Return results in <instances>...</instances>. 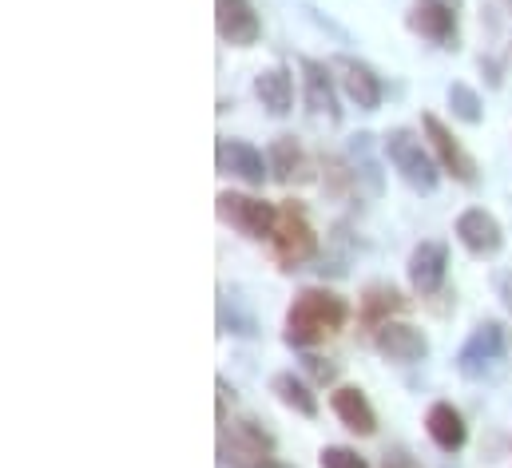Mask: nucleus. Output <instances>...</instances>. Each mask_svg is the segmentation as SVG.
<instances>
[{"mask_svg": "<svg viewBox=\"0 0 512 468\" xmlns=\"http://www.w3.org/2000/svg\"><path fill=\"white\" fill-rule=\"evenodd\" d=\"M425 433H429V441H433L441 453H461V449H465V441H469L465 417H461L449 401L429 405V413H425Z\"/></svg>", "mask_w": 512, "mask_h": 468, "instance_id": "obj_15", "label": "nucleus"}, {"mask_svg": "<svg viewBox=\"0 0 512 468\" xmlns=\"http://www.w3.org/2000/svg\"><path fill=\"white\" fill-rule=\"evenodd\" d=\"M421 127H425V139H429V147L437 151V163H441V171H449L457 183H477V163H473V155L457 143V135L441 123V119L433 116V112H425L421 116Z\"/></svg>", "mask_w": 512, "mask_h": 468, "instance_id": "obj_6", "label": "nucleus"}, {"mask_svg": "<svg viewBox=\"0 0 512 468\" xmlns=\"http://www.w3.org/2000/svg\"><path fill=\"white\" fill-rule=\"evenodd\" d=\"M497 294H501L505 310L512 314V274H509V270H501V274H497Z\"/></svg>", "mask_w": 512, "mask_h": 468, "instance_id": "obj_24", "label": "nucleus"}, {"mask_svg": "<svg viewBox=\"0 0 512 468\" xmlns=\"http://www.w3.org/2000/svg\"><path fill=\"white\" fill-rule=\"evenodd\" d=\"M302 88H306V108L314 116L338 119V100H334V76L322 60H302Z\"/></svg>", "mask_w": 512, "mask_h": 468, "instance_id": "obj_17", "label": "nucleus"}, {"mask_svg": "<svg viewBox=\"0 0 512 468\" xmlns=\"http://www.w3.org/2000/svg\"><path fill=\"white\" fill-rule=\"evenodd\" d=\"M266 163H270V179H278V183H286V187L314 179V163H310V155L302 151V143H298L294 135L274 139L270 151H266Z\"/></svg>", "mask_w": 512, "mask_h": 468, "instance_id": "obj_12", "label": "nucleus"}, {"mask_svg": "<svg viewBox=\"0 0 512 468\" xmlns=\"http://www.w3.org/2000/svg\"><path fill=\"white\" fill-rule=\"evenodd\" d=\"M322 468H370V465H366V457H358L354 449L330 445V449H322Z\"/></svg>", "mask_w": 512, "mask_h": 468, "instance_id": "obj_23", "label": "nucleus"}, {"mask_svg": "<svg viewBox=\"0 0 512 468\" xmlns=\"http://www.w3.org/2000/svg\"><path fill=\"white\" fill-rule=\"evenodd\" d=\"M266 468H286V465H266Z\"/></svg>", "mask_w": 512, "mask_h": 468, "instance_id": "obj_27", "label": "nucleus"}, {"mask_svg": "<svg viewBox=\"0 0 512 468\" xmlns=\"http://www.w3.org/2000/svg\"><path fill=\"white\" fill-rule=\"evenodd\" d=\"M270 246H274V258H278L282 266H302V262L314 258L318 234H314V227L306 223V215H302L294 203H286V207L278 211V227L270 234Z\"/></svg>", "mask_w": 512, "mask_h": 468, "instance_id": "obj_3", "label": "nucleus"}, {"mask_svg": "<svg viewBox=\"0 0 512 468\" xmlns=\"http://www.w3.org/2000/svg\"><path fill=\"white\" fill-rule=\"evenodd\" d=\"M330 409H334V417H338L350 433H358V437H374V433H378V413H374L370 397H366L358 385H338V389L330 393Z\"/></svg>", "mask_w": 512, "mask_h": 468, "instance_id": "obj_11", "label": "nucleus"}, {"mask_svg": "<svg viewBox=\"0 0 512 468\" xmlns=\"http://www.w3.org/2000/svg\"><path fill=\"white\" fill-rule=\"evenodd\" d=\"M449 108H453V116L461 119V123H481V96L469 88V84H453L449 88Z\"/></svg>", "mask_w": 512, "mask_h": 468, "instance_id": "obj_22", "label": "nucleus"}, {"mask_svg": "<svg viewBox=\"0 0 512 468\" xmlns=\"http://www.w3.org/2000/svg\"><path fill=\"white\" fill-rule=\"evenodd\" d=\"M223 457L235 468L274 465V437L258 421H239L231 433L223 429Z\"/></svg>", "mask_w": 512, "mask_h": 468, "instance_id": "obj_5", "label": "nucleus"}, {"mask_svg": "<svg viewBox=\"0 0 512 468\" xmlns=\"http://www.w3.org/2000/svg\"><path fill=\"white\" fill-rule=\"evenodd\" d=\"M255 96L262 100V108H266L270 116H286L290 104H294V80H290V72H286V68H266V72H258Z\"/></svg>", "mask_w": 512, "mask_h": 468, "instance_id": "obj_18", "label": "nucleus"}, {"mask_svg": "<svg viewBox=\"0 0 512 468\" xmlns=\"http://www.w3.org/2000/svg\"><path fill=\"white\" fill-rule=\"evenodd\" d=\"M501 346H505L501 326H497V322L481 326V330L473 334V342L465 346V353H461V369H465V373H473V361H477V357H481V361H493V357L501 353Z\"/></svg>", "mask_w": 512, "mask_h": 468, "instance_id": "obj_21", "label": "nucleus"}, {"mask_svg": "<svg viewBox=\"0 0 512 468\" xmlns=\"http://www.w3.org/2000/svg\"><path fill=\"white\" fill-rule=\"evenodd\" d=\"M215 159H219V171H223V175H235V179H243L247 187H262V183L270 179L266 155L258 151L255 143H247V139H219Z\"/></svg>", "mask_w": 512, "mask_h": 468, "instance_id": "obj_7", "label": "nucleus"}, {"mask_svg": "<svg viewBox=\"0 0 512 468\" xmlns=\"http://www.w3.org/2000/svg\"><path fill=\"white\" fill-rule=\"evenodd\" d=\"M409 28L429 36V40H437V44H445L457 32V8L445 4V0H417L413 12H409Z\"/></svg>", "mask_w": 512, "mask_h": 468, "instance_id": "obj_16", "label": "nucleus"}, {"mask_svg": "<svg viewBox=\"0 0 512 468\" xmlns=\"http://www.w3.org/2000/svg\"><path fill=\"white\" fill-rule=\"evenodd\" d=\"M382 468H417V461H413V457H405V453H393V457H385Z\"/></svg>", "mask_w": 512, "mask_h": 468, "instance_id": "obj_26", "label": "nucleus"}, {"mask_svg": "<svg viewBox=\"0 0 512 468\" xmlns=\"http://www.w3.org/2000/svg\"><path fill=\"white\" fill-rule=\"evenodd\" d=\"M215 28L235 48H251L262 36V20H258L251 0H219L215 4Z\"/></svg>", "mask_w": 512, "mask_h": 468, "instance_id": "obj_8", "label": "nucleus"}, {"mask_svg": "<svg viewBox=\"0 0 512 468\" xmlns=\"http://www.w3.org/2000/svg\"><path fill=\"white\" fill-rule=\"evenodd\" d=\"M334 68L342 72L338 80H342V92L362 108V112H374V108H382V80H378V72L370 68V64H362V60H334Z\"/></svg>", "mask_w": 512, "mask_h": 468, "instance_id": "obj_14", "label": "nucleus"}, {"mask_svg": "<svg viewBox=\"0 0 512 468\" xmlns=\"http://www.w3.org/2000/svg\"><path fill=\"white\" fill-rule=\"evenodd\" d=\"M270 389H274V397H278L286 409H294L298 417H318V397L306 389L302 377H294V373H278V377L270 381Z\"/></svg>", "mask_w": 512, "mask_h": 468, "instance_id": "obj_19", "label": "nucleus"}, {"mask_svg": "<svg viewBox=\"0 0 512 468\" xmlns=\"http://www.w3.org/2000/svg\"><path fill=\"white\" fill-rule=\"evenodd\" d=\"M457 238L469 254L477 258H493L501 246H505V234H501V223L485 211V207H469L461 219H457Z\"/></svg>", "mask_w": 512, "mask_h": 468, "instance_id": "obj_9", "label": "nucleus"}, {"mask_svg": "<svg viewBox=\"0 0 512 468\" xmlns=\"http://www.w3.org/2000/svg\"><path fill=\"white\" fill-rule=\"evenodd\" d=\"M374 346L389 361H405L409 365V361H421L429 353V338L409 322H385V326L374 330Z\"/></svg>", "mask_w": 512, "mask_h": 468, "instance_id": "obj_13", "label": "nucleus"}, {"mask_svg": "<svg viewBox=\"0 0 512 468\" xmlns=\"http://www.w3.org/2000/svg\"><path fill=\"white\" fill-rule=\"evenodd\" d=\"M350 310L330 290H302L286 314V342L290 346H318L322 338L338 334L346 326Z\"/></svg>", "mask_w": 512, "mask_h": 468, "instance_id": "obj_1", "label": "nucleus"}, {"mask_svg": "<svg viewBox=\"0 0 512 468\" xmlns=\"http://www.w3.org/2000/svg\"><path fill=\"white\" fill-rule=\"evenodd\" d=\"M445 270H449V250H445V242H421V246L409 254V286H413L421 298H429V294L441 290Z\"/></svg>", "mask_w": 512, "mask_h": 468, "instance_id": "obj_10", "label": "nucleus"}, {"mask_svg": "<svg viewBox=\"0 0 512 468\" xmlns=\"http://www.w3.org/2000/svg\"><path fill=\"white\" fill-rule=\"evenodd\" d=\"M306 369H310L318 381H330V377H334V365H322L318 357H306Z\"/></svg>", "mask_w": 512, "mask_h": 468, "instance_id": "obj_25", "label": "nucleus"}, {"mask_svg": "<svg viewBox=\"0 0 512 468\" xmlns=\"http://www.w3.org/2000/svg\"><path fill=\"white\" fill-rule=\"evenodd\" d=\"M385 155H389L393 171H397L413 191H425V195H429V191L437 187L441 163L429 159V151L421 147V139H417L413 131H405V127L389 131V135H385Z\"/></svg>", "mask_w": 512, "mask_h": 468, "instance_id": "obj_2", "label": "nucleus"}, {"mask_svg": "<svg viewBox=\"0 0 512 468\" xmlns=\"http://www.w3.org/2000/svg\"><path fill=\"white\" fill-rule=\"evenodd\" d=\"M401 306H405V298H401L393 286H370L366 298H362V318H366L370 326H385Z\"/></svg>", "mask_w": 512, "mask_h": 468, "instance_id": "obj_20", "label": "nucleus"}, {"mask_svg": "<svg viewBox=\"0 0 512 468\" xmlns=\"http://www.w3.org/2000/svg\"><path fill=\"white\" fill-rule=\"evenodd\" d=\"M219 219L231 223L235 231H243L247 238H270L274 227H278V207L266 203V199L223 191V195H219Z\"/></svg>", "mask_w": 512, "mask_h": 468, "instance_id": "obj_4", "label": "nucleus"}]
</instances>
